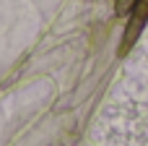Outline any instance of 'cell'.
Returning <instances> with one entry per match:
<instances>
[{
  "label": "cell",
  "mask_w": 148,
  "mask_h": 146,
  "mask_svg": "<svg viewBox=\"0 0 148 146\" xmlns=\"http://www.w3.org/2000/svg\"><path fill=\"white\" fill-rule=\"evenodd\" d=\"M148 21V0H135L130 16H127V24H125V37H122V44H120V52H127L135 39L140 37V31L146 29Z\"/></svg>",
  "instance_id": "cell-1"
},
{
  "label": "cell",
  "mask_w": 148,
  "mask_h": 146,
  "mask_svg": "<svg viewBox=\"0 0 148 146\" xmlns=\"http://www.w3.org/2000/svg\"><path fill=\"white\" fill-rule=\"evenodd\" d=\"M133 5H135V0H114V10H117V16H122V18L130 16Z\"/></svg>",
  "instance_id": "cell-2"
}]
</instances>
